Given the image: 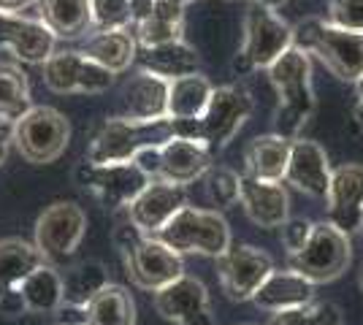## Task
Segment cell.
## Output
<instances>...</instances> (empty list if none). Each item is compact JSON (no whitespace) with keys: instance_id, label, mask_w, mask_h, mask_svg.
Listing matches in <instances>:
<instances>
[{"instance_id":"6da1fadb","label":"cell","mask_w":363,"mask_h":325,"mask_svg":"<svg viewBox=\"0 0 363 325\" xmlns=\"http://www.w3.org/2000/svg\"><path fill=\"white\" fill-rule=\"evenodd\" d=\"M269 79L277 93L274 108V133L282 139H298L306 122L315 114V90H312V60L301 49L290 47L269 68Z\"/></svg>"},{"instance_id":"7a4b0ae2","label":"cell","mask_w":363,"mask_h":325,"mask_svg":"<svg viewBox=\"0 0 363 325\" xmlns=\"http://www.w3.org/2000/svg\"><path fill=\"white\" fill-rule=\"evenodd\" d=\"M293 47L315 55L339 81L363 76V33L336 28L320 16H306L293 28Z\"/></svg>"},{"instance_id":"3957f363","label":"cell","mask_w":363,"mask_h":325,"mask_svg":"<svg viewBox=\"0 0 363 325\" xmlns=\"http://www.w3.org/2000/svg\"><path fill=\"white\" fill-rule=\"evenodd\" d=\"M174 139L171 120H128V117H108L92 133L87 163L106 166V163H133L138 149L144 147H163Z\"/></svg>"},{"instance_id":"277c9868","label":"cell","mask_w":363,"mask_h":325,"mask_svg":"<svg viewBox=\"0 0 363 325\" xmlns=\"http://www.w3.org/2000/svg\"><path fill=\"white\" fill-rule=\"evenodd\" d=\"M244 44L233 57V71L236 74H250L255 68H272L290 47H293V28L282 16L257 6V3H247L244 8Z\"/></svg>"},{"instance_id":"5b68a950","label":"cell","mask_w":363,"mask_h":325,"mask_svg":"<svg viewBox=\"0 0 363 325\" xmlns=\"http://www.w3.org/2000/svg\"><path fill=\"white\" fill-rule=\"evenodd\" d=\"M155 239L163 241L168 249H174L177 255H206L214 261L233 244L225 217L217 209H196V206H184Z\"/></svg>"},{"instance_id":"8992f818","label":"cell","mask_w":363,"mask_h":325,"mask_svg":"<svg viewBox=\"0 0 363 325\" xmlns=\"http://www.w3.org/2000/svg\"><path fill=\"white\" fill-rule=\"evenodd\" d=\"M11 144L30 166H49L71 144V122L68 117L52 106H33L22 120L14 122Z\"/></svg>"},{"instance_id":"52a82bcc","label":"cell","mask_w":363,"mask_h":325,"mask_svg":"<svg viewBox=\"0 0 363 325\" xmlns=\"http://www.w3.org/2000/svg\"><path fill=\"white\" fill-rule=\"evenodd\" d=\"M352 261V244L350 236L336 231L328 219L315 222L309 241L296 255H288V268L298 277L309 279L312 285H325L339 279L347 271Z\"/></svg>"},{"instance_id":"ba28073f","label":"cell","mask_w":363,"mask_h":325,"mask_svg":"<svg viewBox=\"0 0 363 325\" xmlns=\"http://www.w3.org/2000/svg\"><path fill=\"white\" fill-rule=\"evenodd\" d=\"M87 233V215L74 201L49 203L35 219V249L49 266H57L74 255Z\"/></svg>"},{"instance_id":"9c48e42d","label":"cell","mask_w":363,"mask_h":325,"mask_svg":"<svg viewBox=\"0 0 363 325\" xmlns=\"http://www.w3.org/2000/svg\"><path fill=\"white\" fill-rule=\"evenodd\" d=\"M252 95L236 87V84H225V87H214L209 103L203 108V114L198 117V127H201V144L209 152H220L225 149L230 141L236 139V133L242 130V125L250 120L252 114Z\"/></svg>"},{"instance_id":"30bf717a","label":"cell","mask_w":363,"mask_h":325,"mask_svg":"<svg viewBox=\"0 0 363 325\" xmlns=\"http://www.w3.org/2000/svg\"><path fill=\"white\" fill-rule=\"evenodd\" d=\"M41 79L55 95H101L114 84V74L87 60L79 49H55L44 62Z\"/></svg>"},{"instance_id":"8fae6325","label":"cell","mask_w":363,"mask_h":325,"mask_svg":"<svg viewBox=\"0 0 363 325\" xmlns=\"http://www.w3.org/2000/svg\"><path fill=\"white\" fill-rule=\"evenodd\" d=\"M122 261H125V274L130 277V282L147 293L163 290L184 274L182 255L168 249L155 236H141L133 247L122 252Z\"/></svg>"},{"instance_id":"7c38bea8","label":"cell","mask_w":363,"mask_h":325,"mask_svg":"<svg viewBox=\"0 0 363 325\" xmlns=\"http://www.w3.org/2000/svg\"><path fill=\"white\" fill-rule=\"evenodd\" d=\"M274 271V261L269 252L252 247V244H230L217 258V279L223 293L242 304L252 301L255 290L266 282V277Z\"/></svg>"},{"instance_id":"4fadbf2b","label":"cell","mask_w":363,"mask_h":325,"mask_svg":"<svg viewBox=\"0 0 363 325\" xmlns=\"http://www.w3.org/2000/svg\"><path fill=\"white\" fill-rule=\"evenodd\" d=\"M76 182L90 190L92 195L106 209H128L136 201V195L147 187V176L133 163H106V166H92L82 163L76 169Z\"/></svg>"},{"instance_id":"5bb4252c","label":"cell","mask_w":363,"mask_h":325,"mask_svg":"<svg viewBox=\"0 0 363 325\" xmlns=\"http://www.w3.org/2000/svg\"><path fill=\"white\" fill-rule=\"evenodd\" d=\"M155 312L177 325H217L212 314V301L209 290L198 277L182 274L177 282H171L168 287L152 293Z\"/></svg>"},{"instance_id":"9a60e30c","label":"cell","mask_w":363,"mask_h":325,"mask_svg":"<svg viewBox=\"0 0 363 325\" xmlns=\"http://www.w3.org/2000/svg\"><path fill=\"white\" fill-rule=\"evenodd\" d=\"M187 206V190L163 179H150L147 187L128 206V219L144 236H157Z\"/></svg>"},{"instance_id":"2e32d148","label":"cell","mask_w":363,"mask_h":325,"mask_svg":"<svg viewBox=\"0 0 363 325\" xmlns=\"http://www.w3.org/2000/svg\"><path fill=\"white\" fill-rule=\"evenodd\" d=\"M325 209L328 222L336 231L352 233L363 225V166L361 163H345L331 173V185L325 193Z\"/></svg>"},{"instance_id":"e0dca14e","label":"cell","mask_w":363,"mask_h":325,"mask_svg":"<svg viewBox=\"0 0 363 325\" xmlns=\"http://www.w3.org/2000/svg\"><path fill=\"white\" fill-rule=\"evenodd\" d=\"M0 49L11 52L16 62L44 65L57 49V38L41 19L22 14H0Z\"/></svg>"},{"instance_id":"ac0fdd59","label":"cell","mask_w":363,"mask_h":325,"mask_svg":"<svg viewBox=\"0 0 363 325\" xmlns=\"http://www.w3.org/2000/svg\"><path fill=\"white\" fill-rule=\"evenodd\" d=\"M239 203L257 228H282L290 219V195L282 182H263L255 176H239Z\"/></svg>"},{"instance_id":"d6986e66","label":"cell","mask_w":363,"mask_h":325,"mask_svg":"<svg viewBox=\"0 0 363 325\" xmlns=\"http://www.w3.org/2000/svg\"><path fill=\"white\" fill-rule=\"evenodd\" d=\"M331 163L325 149L312 139H293L290 141V160L285 171V182L293 185L298 193L309 198H325L331 185Z\"/></svg>"},{"instance_id":"ffe728a7","label":"cell","mask_w":363,"mask_h":325,"mask_svg":"<svg viewBox=\"0 0 363 325\" xmlns=\"http://www.w3.org/2000/svg\"><path fill=\"white\" fill-rule=\"evenodd\" d=\"M212 152L198 141L171 139L160 147V176L157 179L179 187L193 185L212 171Z\"/></svg>"},{"instance_id":"44dd1931","label":"cell","mask_w":363,"mask_h":325,"mask_svg":"<svg viewBox=\"0 0 363 325\" xmlns=\"http://www.w3.org/2000/svg\"><path fill=\"white\" fill-rule=\"evenodd\" d=\"M122 117L128 120H163L168 117V81L138 71L122 87Z\"/></svg>"},{"instance_id":"7402d4cb","label":"cell","mask_w":363,"mask_h":325,"mask_svg":"<svg viewBox=\"0 0 363 325\" xmlns=\"http://www.w3.org/2000/svg\"><path fill=\"white\" fill-rule=\"evenodd\" d=\"M309 301H315V285L309 279L298 277L290 268H285V271L274 268L252 295V304L260 312H269V314L296 309V307H303Z\"/></svg>"},{"instance_id":"603a6c76","label":"cell","mask_w":363,"mask_h":325,"mask_svg":"<svg viewBox=\"0 0 363 325\" xmlns=\"http://www.w3.org/2000/svg\"><path fill=\"white\" fill-rule=\"evenodd\" d=\"M87 60L98 62L101 68L111 71L114 76L125 74L138 57V44L133 30H111V33H92L79 49Z\"/></svg>"},{"instance_id":"cb8c5ba5","label":"cell","mask_w":363,"mask_h":325,"mask_svg":"<svg viewBox=\"0 0 363 325\" xmlns=\"http://www.w3.org/2000/svg\"><path fill=\"white\" fill-rule=\"evenodd\" d=\"M290 160V141L266 133L250 141L247 152H244V173L255 176L263 182H285V171Z\"/></svg>"},{"instance_id":"d4e9b609","label":"cell","mask_w":363,"mask_h":325,"mask_svg":"<svg viewBox=\"0 0 363 325\" xmlns=\"http://www.w3.org/2000/svg\"><path fill=\"white\" fill-rule=\"evenodd\" d=\"M62 277V309L84 312L95 295L101 293L108 279V268L101 261H79V263L68 266L60 274Z\"/></svg>"},{"instance_id":"484cf974","label":"cell","mask_w":363,"mask_h":325,"mask_svg":"<svg viewBox=\"0 0 363 325\" xmlns=\"http://www.w3.org/2000/svg\"><path fill=\"white\" fill-rule=\"evenodd\" d=\"M136 62L141 65V71L155 74V76L166 79V81L198 74V68H201V57H198V52L187 41H174V44H163V47L138 49Z\"/></svg>"},{"instance_id":"4316f807","label":"cell","mask_w":363,"mask_h":325,"mask_svg":"<svg viewBox=\"0 0 363 325\" xmlns=\"http://www.w3.org/2000/svg\"><path fill=\"white\" fill-rule=\"evenodd\" d=\"M35 8L55 38H82L92 30L90 0H38Z\"/></svg>"},{"instance_id":"83f0119b","label":"cell","mask_w":363,"mask_h":325,"mask_svg":"<svg viewBox=\"0 0 363 325\" xmlns=\"http://www.w3.org/2000/svg\"><path fill=\"white\" fill-rule=\"evenodd\" d=\"M133 35H136L138 49L184 41V8L168 0H155L152 14L133 28Z\"/></svg>"},{"instance_id":"f1b7e54d","label":"cell","mask_w":363,"mask_h":325,"mask_svg":"<svg viewBox=\"0 0 363 325\" xmlns=\"http://www.w3.org/2000/svg\"><path fill=\"white\" fill-rule=\"evenodd\" d=\"M44 263L46 261L41 258V252L30 241L16 239V236L0 239V295L16 290L38 266Z\"/></svg>"},{"instance_id":"f546056e","label":"cell","mask_w":363,"mask_h":325,"mask_svg":"<svg viewBox=\"0 0 363 325\" xmlns=\"http://www.w3.org/2000/svg\"><path fill=\"white\" fill-rule=\"evenodd\" d=\"M212 81L201 71L168 81V120H198L212 98Z\"/></svg>"},{"instance_id":"4dcf8cb0","label":"cell","mask_w":363,"mask_h":325,"mask_svg":"<svg viewBox=\"0 0 363 325\" xmlns=\"http://www.w3.org/2000/svg\"><path fill=\"white\" fill-rule=\"evenodd\" d=\"M84 325H136V301L128 287L106 285L82 312Z\"/></svg>"},{"instance_id":"1f68e13d","label":"cell","mask_w":363,"mask_h":325,"mask_svg":"<svg viewBox=\"0 0 363 325\" xmlns=\"http://www.w3.org/2000/svg\"><path fill=\"white\" fill-rule=\"evenodd\" d=\"M25 307L33 314H52L62 309V277L55 266H38L30 277L19 285Z\"/></svg>"},{"instance_id":"d6a6232c","label":"cell","mask_w":363,"mask_h":325,"mask_svg":"<svg viewBox=\"0 0 363 325\" xmlns=\"http://www.w3.org/2000/svg\"><path fill=\"white\" fill-rule=\"evenodd\" d=\"M33 108L30 81L19 62L0 60V120L16 122Z\"/></svg>"},{"instance_id":"836d02e7","label":"cell","mask_w":363,"mask_h":325,"mask_svg":"<svg viewBox=\"0 0 363 325\" xmlns=\"http://www.w3.org/2000/svg\"><path fill=\"white\" fill-rule=\"evenodd\" d=\"M269 325H345V314L333 301H309L296 309L272 314Z\"/></svg>"},{"instance_id":"e575fe53","label":"cell","mask_w":363,"mask_h":325,"mask_svg":"<svg viewBox=\"0 0 363 325\" xmlns=\"http://www.w3.org/2000/svg\"><path fill=\"white\" fill-rule=\"evenodd\" d=\"M90 11H92L90 33L133 30L130 0H90Z\"/></svg>"},{"instance_id":"d590c367","label":"cell","mask_w":363,"mask_h":325,"mask_svg":"<svg viewBox=\"0 0 363 325\" xmlns=\"http://www.w3.org/2000/svg\"><path fill=\"white\" fill-rule=\"evenodd\" d=\"M206 195L217 209L239 203V173L225 166H212V171L206 173Z\"/></svg>"},{"instance_id":"8d00e7d4","label":"cell","mask_w":363,"mask_h":325,"mask_svg":"<svg viewBox=\"0 0 363 325\" xmlns=\"http://www.w3.org/2000/svg\"><path fill=\"white\" fill-rule=\"evenodd\" d=\"M328 22L345 30L363 33V0H331Z\"/></svg>"},{"instance_id":"74e56055","label":"cell","mask_w":363,"mask_h":325,"mask_svg":"<svg viewBox=\"0 0 363 325\" xmlns=\"http://www.w3.org/2000/svg\"><path fill=\"white\" fill-rule=\"evenodd\" d=\"M312 219H303V217H293L282 225V247L288 249V255H296L298 249H303V244L309 241V233H312Z\"/></svg>"},{"instance_id":"f35d334b","label":"cell","mask_w":363,"mask_h":325,"mask_svg":"<svg viewBox=\"0 0 363 325\" xmlns=\"http://www.w3.org/2000/svg\"><path fill=\"white\" fill-rule=\"evenodd\" d=\"M133 166L147 179H157L160 176V147H144V149H138L136 157H133Z\"/></svg>"},{"instance_id":"ab89813d","label":"cell","mask_w":363,"mask_h":325,"mask_svg":"<svg viewBox=\"0 0 363 325\" xmlns=\"http://www.w3.org/2000/svg\"><path fill=\"white\" fill-rule=\"evenodd\" d=\"M25 312H28V307H25V298L19 293V287L0 295V314L3 317H22Z\"/></svg>"},{"instance_id":"60d3db41","label":"cell","mask_w":363,"mask_h":325,"mask_svg":"<svg viewBox=\"0 0 363 325\" xmlns=\"http://www.w3.org/2000/svg\"><path fill=\"white\" fill-rule=\"evenodd\" d=\"M155 8V0H130V19H133V28L141 25Z\"/></svg>"},{"instance_id":"b9f144b4","label":"cell","mask_w":363,"mask_h":325,"mask_svg":"<svg viewBox=\"0 0 363 325\" xmlns=\"http://www.w3.org/2000/svg\"><path fill=\"white\" fill-rule=\"evenodd\" d=\"M11 136H14V122L0 120V166L9 157V147H11Z\"/></svg>"},{"instance_id":"7bdbcfd3","label":"cell","mask_w":363,"mask_h":325,"mask_svg":"<svg viewBox=\"0 0 363 325\" xmlns=\"http://www.w3.org/2000/svg\"><path fill=\"white\" fill-rule=\"evenodd\" d=\"M38 0H0V14H22Z\"/></svg>"},{"instance_id":"ee69618b","label":"cell","mask_w":363,"mask_h":325,"mask_svg":"<svg viewBox=\"0 0 363 325\" xmlns=\"http://www.w3.org/2000/svg\"><path fill=\"white\" fill-rule=\"evenodd\" d=\"M355 108H352V120H355V125L363 130V76L355 81Z\"/></svg>"},{"instance_id":"f6af8a7d","label":"cell","mask_w":363,"mask_h":325,"mask_svg":"<svg viewBox=\"0 0 363 325\" xmlns=\"http://www.w3.org/2000/svg\"><path fill=\"white\" fill-rule=\"evenodd\" d=\"M250 3L266 6V8H272V11H277V8H282V6H285V0H250Z\"/></svg>"},{"instance_id":"bcb514c9","label":"cell","mask_w":363,"mask_h":325,"mask_svg":"<svg viewBox=\"0 0 363 325\" xmlns=\"http://www.w3.org/2000/svg\"><path fill=\"white\" fill-rule=\"evenodd\" d=\"M168 3H177V6L184 8V6H190V3H196V0H168Z\"/></svg>"},{"instance_id":"7dc6e473","label":"cell","mask_w":363,"mask_h":325,"mask_svg":"<svg viewBox=\"0 0 363 325\" xmlns=\"http://www.w3.org/2000/svg\"><path fill=\"white\" fill-rule=\"evenodd\" d=\"M358 282H361V290H363V268H361V279H358Z\"/></svg>"},{"instance_id":"c3c4849f","label":"cell","mask_w":363,"mask_h":325,"mask_svg":"<svg viewBox=\"0 0 363 325\" xmlns=\"http://www.w3.org/2000/svg\"><path fill=\"white\" fill-rule=\"evenodd\" d=\"M358 233H361V239H363V225H361V231H358Z\"/></svg>"},{"instance_id":"681fc988","label":"cell","mask_w":363,"mask_h":325,"mask_svg":"<svg viewBox=\"0 0 363 325\" xmlns=\"http://www.w3.org/2000/svg\"><path fill=\"white\" fill-rule=\"evenodd\" d=\"M244 325H252V323H244Z\"/></svg>"},{"instance_id":"f907efd6","label":"cell","mask_w":363,"mask_h":325,"mask_svg":"<svg viewBox=\"0 0 363 325\" xmlns=\"http://www.w3.org/2000/svg\"><path fill=\"white\" fill-rule=\"evenodd\" d=\"M82 325H84V323H82Z\"/></svg>"}]
</instances>
